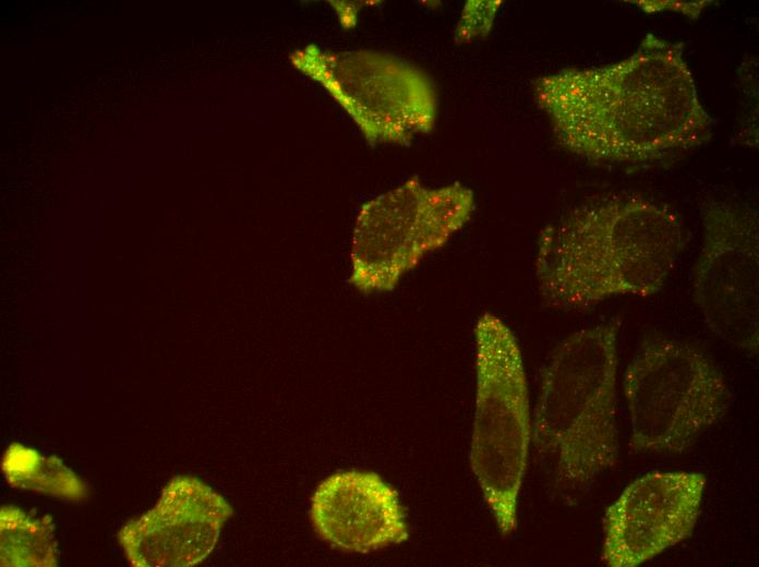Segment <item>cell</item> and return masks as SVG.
I'll return each mask as SVG.
<instances>
[{
	"mask_svg": "<svg viewBox=\"0 0 759 567\" xmlns=\"http://www.w3.org/2000/svg\"><path fill=\"white\" fill-rule=\"evenodd\" d=\"M533 97L559 146L597 164L668 158L704 142L713 124L684 45L653 34L619 61L538 77Z\"/></svg>",
	"mask_w": 759,
	"mask_h": 567,
	"instance_id": "1",
	"label": "cell"
},
{
	"mask_svg": "<svg viewBox=\"0 0 759 567\" xmlns=\"http://www.w3.org/2000/svg\"><path fill=\"white\" fill-rule=\"evenodd\" d=\"M685 241L682 218L663 202L634 193L597 197L541 231L534 260L540 294L565 310L651 297L664 287Z\"/></svg>",
	"mask_w": 759,
	"mask_h": 567,
	"instance_id": "2",
	"label": "cell"
},
{
	"mask_svg": "<svg viewBox=\"0 0 759 567\" xmlns=\"http://www.w3.org/2000/svg\"><path fill=\"white\" fill-rule=\"evenodd\" d=\"M618 324L580 329L550 355L541 375L532 438L559 487L585 490L616 466Z\"/></svg>",
	"mask_w": 759,
	"mask_h": 567,
	"instance_id": "3",
	"label": "cell"
},
{
	"mask_svg": "<svg viewBox=\"0 0 759 567\" xmlns=\"http://www.w3.org/2000/svg\"><path fill=\"white\" fill-rule=\"evenodd\" d=\"M475 410L470 465L503 535L517 528L519 491L527 469L532 423L518 341L492 313L474 326Z\"/></svg>",
	"mask_w": 759,
	"mask_h": 567,
	"instance_id": "4",
	"label": "cell"
},
{
	"mask_svg": "<svg viewBox=\"0 0 759 567\" xmlns=\"http://www.w3.org/2000/svg\"><path fill=\"white\" fill-rule=\"evenodd\" d=\"M623 385L634 453H684L723 419L731 403L725 377L711 358L673 338L643 341Z\"/></svg>",
	"mask_w": 759,
	"mask_h": 567,
	"instance_id": "5",
	"label": "cell"
},
{
	"mask_svg": "<svg viewBox=\"0 0 759 567\" xmlns=\"http://www.w3.org/2000/svg\"><path fill=\"white\" fill-rule=\"evenodd\" d=\"M474 207L468 186L432 188L415 177L366 201L352 231L348 282L363 294L393 291L469 221Z\"/></svg>",
	"mask_w": 759,
	"mask_h": 567,
	"instance_id": "6",
	"label": "cell"
},
{
	"mask_svg": "<svg viewBox=\"0 0 759 567\" xmlns=\"http://www.w3.org/2000/svg\"><path fill=\"white\" fill-rule=\"evenodd\" d=\"M289 61L333 97L371 146H407L435 126L433 82L399 57L368 49L324 50L311 44L293 50Z\"/></svg>",
	"mask_w": 759,
	"mask_h": 567,
	"instance_id": "7",
	"label": "cell"
},
{
	"mask_svg": "<svg viewBox=\"0 0 759 567\" xmlns=\"http://www.w3.org/2000/svg\"><path fill=\"white\" fill-rule=\"evenodd\" d=\"M759 220L752 207L710 201L692 274V298L707 326L727 343L758 353Z\"/></svg>",
	"mask_w": 759,
	"mask_h": 567,
	"instance_id": "8",
	"label": "cell"
},
{
	"mask_svg": "<svg viewBox=\"0 0 759 567\" xmlns=\"http://www.w3.org/2000/svg\"><path fill=\"white\" fill-rule=\"evenodd\" d=\"M707 484L699 472L653 471L628 484L603 519L602 560L636 567L689 538Z\"/></svg>",
	"mask_w": 759,
	"mask_h": 567,
	"instance_id": "9",
	"label": "cell"
},
{
	"mask_svg": "<svg viewBox=\"0 0 759 567\" xmlns=\"http://www.w3.org/2000/svg\"><path fill=\"white\" fill-rule=\"evenodd\" d=\"M232 514L228 502L203 481L177 475L156 505L125 523L117 538L132 566H193L210 554Z\"/></svg>",
	"mask_w": 759,
	"mask_h": 567,
	"instance_id": "10",
	"label": "cell"
},
{
	"mask_svg": "<svg viewBox=\"0 0 759 567\" xmlns=\"http://www.w3.org/2000/svg\"><path fill=\"white\" fill-rule=\"evenodd\" d=\"M311 519L322 540L348 553L368 554L409 538L397 491L373 472H339L321 482Z\"/></svg>",
	"mask_w": 759,
	"mask_h": 567,
	"instance_id": "11",
	"label": "cell"
},
{
	"mask_svg": "<svg viewBox=\"0 0 759 567\" xmlns=\"http://www.w3.org/2000/svg\"><path fill=\"white\" fill-rule=\"evenodd\" d=\"M1 469L5 481L14 488L71 502L84 500L88 495L87 485L59 458L45 456L19 443L7 448Z\"/></svg>",
	"mask_w": 759,
	"mask_h": 567,
	"instance_id": "12",
	"label": "cell"
},
{
	"mask_svg": "<svg viewBox=\"0 0 759 567\" xmlns=\"http://www.w3.org/2000/svg\"><path fill=\"white\" fill-rule=\"evenodd\" d=\"M0 563L1 567H56L58 547L51 518H35L15 506H2Z\"/></svg>",
	"mask_w": 759,
	"mask_h": 567,
	"instance_id": "13",
	"label": "cell"
},
{
	"mask_svg": "<svg viewBox=\"0 0 759 567\" xmlns=\"http://www.w3.org/2000/svg\"><path fill=\"white\" fill-rule=\"evenodd\" d=\"M502 1H469L463 8L456 38L466 41L489 33Z\"/></svg>",
	"mask_w": 759,
	"mask_h": 567,
	"instance_id": "14",
	"label": "cell"
}]
</instances>
